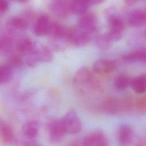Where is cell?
<instances>
[{
  "label": "cell",
  "instance_id": "cell-1",
  "mask_svg": "<svg viewBox=\"0 0 146 146\" xmlns=\"http://www.w3.org/2000/svg\"><path fill=\"white\" fill-rule=\"evenodd\" d=\"M131 101L127 98L122 99L110 98L103 102L101 108L104 113L113 115L128 110L131 107Z\"/></svg>",
  "mask_w": 146,
  "mask_h": 146
},
{
  "label": "cell",
  "instance_id": "cell-2",
  "mask_svg": "<svg viewBox=\"0 0 146 146\" xmlns=\"http://www.w3.org/2000/svg\"><path fill=\"white\" fill-rule=\"evenodd\" d=\"M47 131L51 142L60 141L67 133L62 119L51 118L47 123Z\"/></svg>",
  "mask_w": 146,
  "mask_h": 146
},
{
  "label": "cell",
  "instance_id": "cell-3",
  "mask_svg": "<svg viewBox=\"0 0 146 146\" xmlns=\"http://www.w3.org/2000/svg\"><path fill=\"white\" fill-rule=\"evenodd\" d=\"M62 119L67 133L75 134L80 131L82 123L74 110H69Z\"/></svg>",
  "mask_w": 146,
  "mask_h": 146
},
{
  "label": "cell",
  "instance_id": "cell-4",
  "mask_svg": "<svg viewBox=\"0 0 146 146\" xmlns=\"http://www.w3.org/2000/svg\"><path fill=\"white\" fill-rule=\"evenodd\" d=\"M110 31L106 34L112 42L119 40L122 35L124 29V24L123 20L117 16L112 15L109 19Z\"/></svg>",
  "mask_w": 146,
  "mask_h": 146
},
{
  "label": "cell",
  "instance_id": "cell-5",
  "mask_svg": "<svg viewBox=\"0 0 146 146\" xmlns=\"http://www.w3.org/2000/svg\"><path fill=\"white\" fill-rule=\"evenodd\" d=\"M90 39V35L78 27L68 30L67 40L76 46L86 44Z\"/></svg>",
  "mask_w": 146,
  "mask_h": 146
},
{
  "label": "cell",
  "instance_id": "cell-6",
  "mask_svg": "<svg viewBox=\"0 0 146 146\" xmlns=\"http://www.w3.org/2000/svg\"><path fill=\"white\" fill-rule=\"evenodd\" d=\"M92 74L86 67H82L76 72L74 78V84L78 88H83L90 84L92 81Z\"/></svg>",
  "mask_w": 146,
  "mask_h": 146
},
{
  "label": "cell",
  "instance_id": "cell-7",
  "mask_svg": "<svg viewBox=\"0 0 146 146\" xmlns=\"http://www.w3.org/2000/svg\"><path fill=\"white\" fill-rule=\"evenodd\" d=\"M83 146H109V145L107 139L103 132L95 131L85 137Z\"/></svg>",
  "mask_w": 146,
  "mask_h": 146
},
{
  "label": "cell",
  "instance_id": "cell-8",
  "mask_svg": "<svg viewBox=\"0 0 146 146\" xmlns=\"http://www.w3.org/2000/svg\"><path fill=\"white\" fill-rule=\"evenodd\" d=\"M115 63L110 59H100L95 61L92 68L94 72L98 74H108L116 69Z\"/></svg>",
  "mask_w": 146,
  "mask_h": 146
},
{
  "label": "cell",
  "instance_id": "cell-9",
  "mask_svg": "<svg viewBox=\"0 0 146 146\" xmlns=\"http://www.w3.org/2000/svg\"><path fill=\"white\" fill-rule=\"evenodd\" d=\"M133 130L131 126L128 124H123L118 129L117 138L119 144L121 146H127L132 141Z\"/></svg>",
  "mask_w": 146,
  "mask_h": 146
},
{
  "label": "cell",
  "instance_id": "cell-10",
  "mask_svg": "<svg viewBox=\"0 0 146 146\" xmlns=\"http://www.w3.org/2000/svg\"><path fill=\"white\" fill-rule=\"evenodd\" d=\"M96 24L95 15L92 14H87L80 18L78 27L90 35L95 31Z\"/></svg>",
  "mask_w": 146,
  "mask_h": 146
},
{
  "label": "cell",
  "instance_id": "cell-11",
  "mask_svg": "<svg viewBox=\"0 0 146 146\" xmlns=\"http://www.w3.org/2000/svg\"><path fill=\"white\" fill-rule=\"evenodd\" d=\"M51 23L48 17L42 15L37 19L34 26V33L38 36L48 34Z\"/></svg>",
  "mask_w": 146,
  "mask_h": 146
},
{
  "label": "cell",
  "instance_id": "cell-12",
  "mask_svg": "<svg viewBox=\"0 0 146 146\" xmlns=\"http://www.w3.org/2000/svg\"><path fill=\"white\" fill-rule=\"evenodd\" d=\"M129 24L133 27H140L146 23V10L136 9L128 15Z\"/></svg>",
  "mask_w": 146,
  "mask_h": 146
},
{
  "label": "cell",
  "instance_id": "cell-13",
  "mask_svg": "<svg viewBox=\"0 0 146 146\" xmlns=\"http://www.w3.org/2000/svg\"><path fill=\"white\" fill-rule=\"evenodd\" d=\"M22 131L26 139H35L39 131V124L38 121L34 120L27 121L23 125Z\"/></svg>",
  "mask_w": 146,
  "mask_h": 146
},
{
  "label": "cell",
  "instance_id": "cell-14",
  "mask_svg": "<svg viewBox=\"0 0 146 146\" xmlns=\"http://www.w3.org/2000/svg\"><path fill=\"white\" fill-rule=\"evenodd\" d=\"M0 134L4 143L8 145L13 143L15 139L14 131L9 124L3 121L0 123Z\"/></svg>",
  "mask_w": 146,
  "mask_h": 146
},
{
  "label": "cell",
  "instance_id": "cell-15",
  "mask_svg": "<svg viewBox=\"0 0 146 146\" xmlns=\"http://www.w3.org/2000/svg\"><path fill=\"white\" fill-rule=\"evenodd\" d=\"M52 10L57 17L64 18L67 17L72 13L70 3L60 1L56 2L52 6Z\"/></svg>",
  "mask_w": 146,
  "mask_h": 146
},
{
  "label": "cell",
  "instance_id": "cell-16",
  "mask_svg": "<svg viewBox=\"0 0 146 146\" xmlns=\"http://www.w3.org/2000/svg\"><path fill=\"white\" fill-rule=\"evenodd\" d=\"M132 90L137 94H143L146 91V74H143L133 78L131 80Z\"/></svg>",
  "mask_w": 146,
  "mask_h": 146
},
{
  "label": "cell",
  "instance_id": "cell-17",
  "mask_svg": "<svg viewBox=\"0 0 146 146\" xmlns=\"http://www.w3.org/2000/svg\"><path fill=\"white\" fill-rule=\"evenodd\" d=\"M68 31V30L66 29L58 23L53 22L51 23L48 35L56 39H60L64 38L67 40Z\"/></svg>",
  "mask_w": 146,
  "mask_h": 146
},
{
  "label": "cell",
  "instance_id": "cell-18",
  "mask_svg": "<svg viewBox=\"0 0 146 146\" xmlns=\"http://www.w3.org/2000/svg\"><path fill=\"white\" fill-rule=\"evenodd\" d=\"M34 49V45L33 42L27 38L21 39L16 45V50L21 54L26 55Z\"/></svg>",
  "mask_w": 146,
  "mask_h": 146
},
{
  "label": "cell",
  "instance_id": "cell-19",
  "mask_svg": "<svg viewBox=\"0 0 146 146\" xmlns=\"http://www.w3.org/2000/svg\"><path fill=\"white\" fill-rule=\"evenodd\" d=\"M90 5L88 0H71L70 6L72 13L75 14H84Z\"/></svg>",
  "mask_w": 146,
  "mask_h": 146
},
{
  "label": "cell",
  "instance_id": "cell-20",
  "mask_svg": "<svg viewBox=\"0 0 146 146\" xmlns=\"http://www.w3.org/2000/svg\"><path fill=\"white\" fill-rule=\"evenodd\" d=\"M123 59L127 61H139L146 62V49L134 51L125 55Z\"/></svg>",
  "mask_w": 146,
  "mask_h": 146
},
{
  "label": "cell",
  "instance_id": "cell-21",
  "mask_svg": "<svg viewBox=\"0 0 146 146\" xmlns=\"http://www.w3.org/2000/svg\"><path fill=\"white\" fill-rule=\"evenodd\" d=\"M13 76V67L7 64L0 67V83L1 84L8 83Z\"/></svg>",
  "mask_w": 146,
  "mask_h": 146
},
{
  "label": "cell",
  "instance_id": "cell-22",
  "mask_svg": "<svg viewBox=\"0 0 146 146\" xmlns=\"http://www.w3.org/2000/svg\"><path fill=\"white\" fill-rule=\"evenodd\" d=\"M9 26L15 30H25L28 27V22L22 17H15L10 20Z\"/></svg>",
  "mask_w": 146,
  "mask_h": 146
},
{
  "label": "cell",
  "instance_id": "cell-23",
  "mask_svg": "<svg viewBox=\"0 0 146 146\" xmlns=\"http://www.w3.org/2000/svg\"><path fill=\"white\" fill-rule=\"evenodd\" d=\"M36 52L39 62H49L51 61L53 58L52 53L47 47H40L39 49L36 50Z\"/></svg>",
  "mask_w": 146,
  "mask_h": 146
},
{
  "label": "cell",
  "instance_id": "cell-24",
  "mask_svg": "<svg viewBox=\"0 0 146 146\" xmlns=\"http://www.w3.org/2000/svg\"><path fill=\"white\" fill-rule=\"evenodd\" d=\"M131 84V80L128 76L125 75H120L118 76L115 80V86L118 89L123 90L127 88Z\"/></svg>",
  "mask_w": 146,
  "mask_h": 146
},
{
  "label": "cell",
  "instance_id": "cell-25",
  "mask_svg": "<svg viewBox=\"0 0 146 146\" xmlns=\"http://www.w3.org/2000/svg\"><path fill=\"white\" fill-rule=\"evenodd\" d=\"M12 44V39L8 36L1 37L0 40V49L2 52H6L11 48Z\"/></svg>",
  "mask_w": 146,
  "mask_h": 146
},
{
  "label": "cell",
  "instance_id": "cell-26",
  "mask_svg": "<svg viewBox=\"0 0 146 146\" xmlns=\"http://www.w3.org/2000/svg\"><path fill=\"white\" fill-rule=\"evenodd\" d=\"M97 44L100 48L103 49L107 48L112 43V41L109 39L106 34L100 36L97 39Z\"/></svg>",
  "mask_w": 146,
  "mask_h": 146
},
{
  "label": "cell",
  "instance_id": "cell-27",
  "mask_svg": "<svg viewBox=\"0 0 146 146\" xmlns=\"http://www.w3.org/2000/svg\"><path fill=\"white\" fill-rule=\"evenodd\" d=\"M7 64L13 68L18 67L22 65V60L19 55L14 54L9 57Z\"/></svg>",
  "mask_w": 146,
  "mask_h": 146
},
{
  "label": "cell",
  "instance_id": "cell-28",
  "mask_svg": "<svg viewBox=\"0 0 146 146\" xmlns=\"http://www.w3.org/2000/svg\"><path fill=\"white\" fill-rule=\"evenodd\" d=\"M136 106L140 110H146V95L139 98L136 102Z\"/></svg>",
  "mask_w": 146,
  "mask_h": 146
},
{
  "label": "cell",
  "instance_id": "cell-29",
  "mask_svg": "<svg viewBox=\"0 0 146 146\" xmlns=\"http://www.w3.org/2000/svg\"><path fill=\"white\" fill-rule=\"evenodd\" d=\"M19 146H40V145L37 143L35 139H26L19 144Z\"/></svg>",
  "mask_w": 146,
  "mask_h": 146
},
{
  "label": "cell",
  "instance_id": "cell-30",
  "mask_svg": "<svg viewBox=\"0 0 146 146\" xmlns=\"http://www.w3.org/2000/svg\"><path fill=\"white\" fill-rule=\"evenodd\" d=\"M8 9L7 0H0V11L1 13H5Z\"/></svg>",
  "mask_w": 146,
  "mask_h": 146
},
{
  "label": "cell",
  "instance_id": "cell-31",
  "mask_svg": "<svg viewBox=\"0 0 146 146\" xmlns=\"http://www.w3.org/2000/svg\"><path fill=\"white\" fill-rule=\"evenodd\" d=\"M134 146H146V139H141L139 140Z\"/></svg>",
  "mask_w": 146,
  "mask_h": 146
},
{
  "label": "cell",
  "instance_id": "cell-32",
  "mask_svg": "<svg viewBox=\"0 0 146 146\" xmlns=\"http://www.w3.org/2000/svg\"><path fill=\"white\" fill-rule=\"evenodd\" d=\"M90 4H99L102 2H103L104 0H88Z\"/></svg>",
  "mask_w": 146,
  "mask_h": 146
},
{
  "label": "cell",
  "instance_id": "cell-33",
  "mask_svg": "<svg viewBox=\"0 0 146 146\" xmlns=\"http://www.w3.org/2000/svg\"><path fill=\"white\" fill-rule=\"evenodd\" d=\"M137 0H124L125 1V3L128 5V6H131V5H133V4H135L136 1Z\"/></svg>",
  "mask_w": 146,
  "mask_h": 146
},
{
  "label": "cell",
  "instance_id": "cell-34",
  "mask_svg": "<svg viewBox=\"0 0 146 146\" xmlns=\"http://www.w3.org/2000/svg\"><path fill=\"white\" fill-rule=\"evenodd\" d=\"M14 1H15L19 2H26L27 0H14Z\"/></svg>",
  "mask_w": 146,
  "mask_h": 146
}]
</instances>
